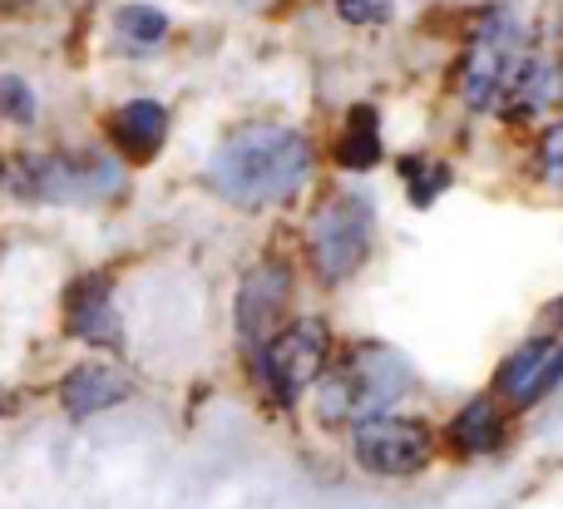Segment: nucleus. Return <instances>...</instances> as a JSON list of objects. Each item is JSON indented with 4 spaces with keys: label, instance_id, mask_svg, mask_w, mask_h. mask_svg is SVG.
Masks as SVG:
<instances>
[{
    "label": "nucleus",
    "instance_id": "f3484780",
    "mask_svg": "<svg viewBox=\"0 0 563 509\" xmlns=\"http://www.w3.org/2000/svg\"><path fill=\"white\" fill-rule=\"evenodd\" d=\"M119 35L134 40V45H158L168 35V15H158L154 5H124L119 10Z\"/></svg>",
    "mask_w": 563,
    "mask_h": 509
},
{
    "label": "nucleus",
    "instance_id": "6e6552de",
    "mask_svg": "<svg viewBox=\"0 0 563 509\" xmlns=\"http://www.w3.org/2000/svg\"><path fill=\"white\" fill-rule=\"evenodd\" d=\"M287 297H291L287 267L267 263L247 277L243 297H238V332H243V346H253V356L277 336V322H282V312H287Z\"/></svg>",
    "mask_w": 563,
    "mask_h": 509
},
{
    "label": "nucleus",
    "instance_id": "5701e85b",
    "mask_svg": "<svg viewBox=\"0 0 563 509\" xmlns=\"http://www.w3.org/2000/svg\"><path fill=\"white\" fill-rule=\"evenodd\" d=\"M0 406H5V401H0Z\"/></svg>",
    "mask_w": 563,
    "mask_h": 509
},
{
    "label": "nucleus",
    "instance_id": "7ed1b4c3",
    "mask_svg": "<svg viewBox=\"0 0 563 509\" xmlns=\"http://www.w3.org/2000/svg\"><path fill=\"white\" fill-rule=\"evenodd\" d=\"M15 184L35 203H95L119 193L124 168L104 154H40L20 168Z\"/></svg>",
    "mask_w": 563,
    "mask_h": 509
},
{
    "label": "nucleus",
    "instance_id": "f257e3e1",
    "mask_svg": "<svg viewBox=\"0 0 563 509\" xmlns=\"http://www.w3.org/2000/svg\"><path fill=\"white\" fill-rule=\"evenodd\" d=\"M311 144L287 124H247L208 158V184L238 208H267L307 184Z\"/></svg>",
    "mask_w": 563,
    "mask_h": 509
},
{
    "label": "nucleus",
    "instance_id": "dca6fc26",
    "mask_svg": "<svg viewBox=\"0 0 563 509\" xmlns=\"http://www.w3.org/2000/svg\"><path fill=\"white\" fill-rule=\"evenodd\" d=\"M400 178L410 184V198H416V208H430L440 188H450V168L435 164V158H426V154L400 158Z\"/></svg>",
    "mask_w": 563,
    "mask_h": 509
},
{
    "label": "nucleus",
    "instance_id": "0eeeda50",
    "mask_svg": "<svg viewBox=\"0 0 563 509\" xmlns=\"http://www.w3.org/2000/svg\"><path fill=\"white\" fill-rule=\"evenodd\" d=\"M351 451L366 465L371 475H416L420 465L430 461V431L420 421H390V416H376V421L351 425Z\"/></svg>",
    "mask_w": 563,
    "mask_h": 509
},
{
    "label": "nucleus",
    "instance_id": "aec40b11",
    "mask_svg": "<svg viewBox=\"0 0 563 509\" xmlns=\"http://www.w3.org/2000/svg\"><path fill=\"white\" fill-rule=\"evenodd\" d=\"M559 144H563V129L554 124V129L544 134V174H549V178H559Z\"/></svg>",
    "mask_w": 563,
    "mask_h": 509
},
{
    "label": "nucleus",
    "instance_id": "f03ea898",
    "mask_svg": "<svg viewBox=\"0 0 563 509\" xmlns=\"http://www.w3.org/2000/svg\"><path fill=\"white\" fill-rule=\"evenodd\" d=\"M410 366L406 356H396L390 346H361L351 362H341L336 372L321 381L317 416L327 425H361L386 416L400 396L410 391Z\"/></svg>",
    "mask_w": 563,
    "mask_h": 509
},
{
    "label": "nucleus",
    "instance_id": "1a4fd4ad",
    "mask_svg": "<svg viewBox=\"0 0 563 509\" xmlns=\"http://www.w3.org/2000/svg\"><path fill=\"white\" fill-rule=\"evenodd\" d=\"M559 376H563V346L554 336H534V342H525L505 366H499V391H505L515 406H534L554 391Z\"/></svg>",
    "mask_w": 563,
    "mask_h": 509
},
{
    "label": "nucleus",
    "instance_id": "4be33fe9",
    "mask_svg": "<svg viewBox=\"0 0 563 509\" xmlns=\"http://www.w3.org/2000/svg\"><path fill=\"white\" fill-rule=\"evenodd\" d=\"M0 184H5V168H0Z\"/></svg>",
    "mask_w": 563,
    "mask_h": 509
},
{
    "label": "nucleus",
    "instance_id": "a211bd4d",
    "mask_svg": "<svg viewBox=\"0 0 563 509\" xmlns=\"http://www.w3.org/2000/svg\"><path fill=\"white\" fill-rule=\"evenodd\" d=\"M0 114H10V119H20V124H30L35 119V99H30V89L20 85V79H0Z\"/></svg>",
    "mask_w": 563,
    "mask_h": 509
},
{
    "label": "nucleus",
    "instance_id": "20e7f679",
    "mask_svg": "<svg viewBox=\"0 0 563 509\" xmlns=\"http://www.w3.org/2000/svg\"><path fill=\"white\" fill-rule=\"evenodd\" d=\"M525 30H519L515 10H489L479 20L475 40H470V55L465 69H460V95H465L470 109H495L499 89L509 85V75L519 69L525 59Z\"/></svg>",
    "mask_w": 563,
    "mask_h": 509
},
{
    "label": "nucleus",
    "instance_id": "39448f33",
    "mask_svg": "<svg viewBox=\"0 0 563 509\" xmlns=\"http://www.w3.org/2000/svg\"><path fill=\"white\" fill-rule=\"evenodd\" d=\"M371 228H376V208L361 193H336L327 208H317V218H311V263L327 283H341L366 263Z\"/></svg>",
    "mask_w": 563,
    "mask_h": 509
},
{
    "label": "nucleus",
    "instance_id": "6ab92c4d",
    "mask_svg": "<svg viewBox=\"0 0 563 509\" xmlns=\"http://www.w3.org/2000/svg\"><path fill=\"white\" fill-rule=\"evenodd\" d=\"M336 10L351 25H386L390 20V0H336Z\"/></svg>",
    "mask_w": 563,
    "mask_h": 509
},
{
    "label": "nucleus",
    "instance_id": "9b49d317",
    "mask_svg": "<svg viewBox=\"0 0 563 509\" xmlns=\"http://www.w3.org/2000/svg\"><path fill=\"white\" fill-rule=\"evenodd\" d=\"M129 396V381L114 372V366L104 362H89L79 366V372L65 376V386H59V401H65L69 416H95V411H109V406H119Z\"/></svg>",
    "mask_w": 563,
    "mask_h": 509
},
{
    "label": "nucleus",
    "instance_id": "423d86ee",
    "mask_svg": "<svg viewBox=\"0 0 563 509\" xmlns=\"http://www.w3.org/2000/svg\"><path fill=\"white\" fill-rule=\"evenodd\" d=\"M257 372L273 386L277 401H297L321 372H327V327L317 317H301L297 327L277 332L273 342L257 352Z\"/></svg>",
    "mask_w": 563,
    "mask_h": 509
},
{
    "label": "nucleus",
    "instance_id": "4468645a",
    "mask_svg": "<svg viewBox=\"0 0 563 509\" xmlns=\"http://www.w3.org/2000/svg\"><path fill=\"white\" fill-rule=\"evenodd\" d=\"M499 435H505V425H499V411L479 396V401H470L465 411L455 416V425H450V441H455V451L465 455H479V451H495Z\"/></svg>",
    "mask_w": 563,
    "mask_h": 509
},
{
    "label": "nucleus",
    "instance_id": "412c9836",
    "mask_svg": "<svg viewBox=\"0 0 563 509\" xmlns=\"http://www.w3.org/2000/svg\"><path fill=\"white\" fill-rule=\"evenodd\" d=\"M233 5H267V0H233Z\"/></svg>",
    "mask_w": 563,
    "mask_h": 509
},
{
    "label": "nucleus",
    "instance_id": "2eb2a0df",
    "mask_svg": "<svg viewBox=\"0 0 563 509\" xmlns=\"http://www.w3.org/2000/svg\"><path fill=\"white\" fill-rule=\"evenodd\" d=\"M380 158V124H376V109H351L346 119V134L336 139V164L341 168H371Z\"/></svg>",
    "mask_w": 563,
    "mask_h": 509
},
{
    "label": "nucleus",
    "instance_id": "f8f14e48",
    "mask_svg": "<svg viewBox=\"0 0 563 509\" xmlns=\"http://www.w3.org/2000/svg\"><path fill=\"white\" fill-rule=\"evenodd\" d=\"M549 99H554V65L539 59V55H525L519 59V69L509 75V85L499 89L495 109L505 119H529V114H539Z\"/></svg>",
    "mask_w": 563,
    "mask_h": 509
},
{
    "label": "nucleus",
    "instance_id": "9d476101",
    "mask_svg": "<svg viewBox=\"0 0 563 509\" xmlns=\"http://www.w3.org/2000/svg\"><path fill=\"white\" fill-rule=\"evenodd\" d=\"M65 317L69 332L89 346H119V317H114V297H109L104 277H79L65 292Z\"/></svg>",
    "mask_w": 563,
    "mask_h": 509
},
{
    "label": "nucleus",
    "instance_id": "ddd939ff",
    "mask_svg": "<svg viewBox=\"0 0 563 509\" xmlns=\"http://www.w3.org/2000/svg\"><path fill=\"white\" fill-rule=\"evenodd\" d=\"M164 134H168V114H164V104H154V99H134V104H124L114 114V139L134 164L154 158L158 144H164Z\"/></svg>",
    "mask_w": 563,
    "mask_h": 509
}]
</instances>
